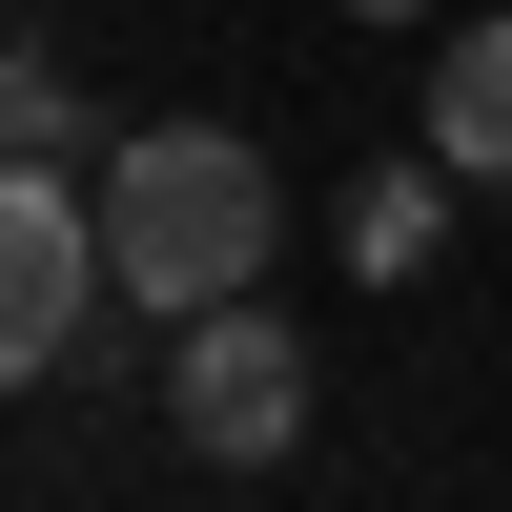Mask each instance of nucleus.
Returning a JSON list of instances; mask_svg holds the SVG:
<instances>
[{"label": "nucleus", "mask_w": 512, "mask_h": 512, "mask_svg": "<svg viewBox=\"0 0 512 512\" xmlns=\"http://www.w3.org/2000/svg\"><path fill=\"white\" fill-rule=\"evenodd\" d=\"M267 144L246 123H144V144H103V287H144V308H226V287H267Z\"/></svg>", "instance_id": "1"}, {"label": "nucleus", "mask_w": 512, "mask_h": 512, "mask_svg": "<svg viewBox=\"0 0 512 512\" xmlns=\"http://www.w3.org/2000/svg\"><path fill=\"white\" fill-rule=\"evenodd\" d=\"M164 410H185V451H226V472H267V451L308 431V349L267 328V287L185 308V369H164Z\"/></svg>", "instance_id": "2"}, {"label": "nucleus", "mask_w": 512, "mask_h": 512, "mask_svg": "<svg viewBox=\"0 0 512 512\" xmlns=\"http://www.w3.org/2000/svg\"><path fill=\"white\" fill-rule=\"evenodd\" d=\"M82 287H103V205L62 164H0V390L82 349Z\"/></svg>", "instance_id": "3"}, {"label": "nucleus", "mask_w": 512, "mask_h": 512, "mask_svg": "<svg viewBox=\"0 0 512 512\" xmlns=\"http://www.w3.org/2000/svg\"><path fill=\"white\" fill-rule=\"evenodd\" d=\"M431 164L451 185H512V21L431 41Z\"/></svg>", "instance_id": "4"}, {"label": "nucleus", "mask_w": 512, "mask_h": 512, "mask_svg": "<svg viewBox=\"0 0 512 512\" xmlns=\"http://www.w3.org/2000/svg\"><path fill=\"white\" fill-rule=\"evenodd\" d=\"M431 226H451V205H431V164H390V185L349 205V267H369V287H410V267H431Z\"/></svg>", "instance_id": "5"}, {"label": "nucleus", "mask_w": 512, "mask_h": 512, "mask_svg": "<svg viewBox=\"0 0 512 512\" xmlns=\"http://www.w3.org/2000/svg\"><path fill=\"white\" fill-rule=\"evenodd\" d=\"M41 123H62V103H41V62H0V144H41Z\"/></svg>", "instance_id": "6"}, {"label": "nucleus", "mask_w": 512, "mask_h": 512, "mask_svg": "<svg viewBox=\"0 0 512 512\" xmlns=\"http://www.w3.org/2000/svg\"><path fill=\"white\" fill-rule=\"evenodd\" d=\"M349 21H431V0H349Z\"/></svg>", "instance_id": "7"}]
</instances>
